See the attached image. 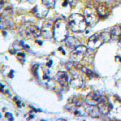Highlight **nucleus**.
I'll return each mask as SVG.
<instances>
[{"instance_id": "5", "label": "nucleus", "mask_w": 121, "mask_h": 121, "mask_svg": "<svg viewBox=\"0 0 121 121\" xmlns=\"http://www.w3.org/2000/svg\"><path fill=\"white\" fill-rule=\"evenodd\" d=\"M84 17L87 24L91 27L96 25L99 18L97 10L90 7L85 9Z\"/></svg>"}, {"instance_id": "1", "label": "nucleus", "mask_w": 121, "mask_h": 121, "mask_svg": "<svg viewBox=\"0 0 121 121\" xmlns=\"http://www.w3.org/2000/svg\"><path fill=\"white\" fill-rule=\"evenodd\" d=\"M69 24L71 30L75 32H81L85 30L87 23L82 15L75 13L69 17Z\"/></svg>"}, {"instance_id": "9", "label": "nucleus", "mask_w": 121, "mask_h": 121, "mask_svg": "<svg viewBox=\"0 0 121 121\" xmlns=\"http://www.w3.org/2000/svg\"><path fill=\"white\" fill-rule=\"evenodd\" d=\"M69 8L70 5L68 0H56V1L55 7L56 10L62 15H67L69 12Z\"/></svg>"}, {"instance_id": "17", "label": "nucleus", "mask_w": 121, "mask_h": 121, "mask_svg": "<svg viewBox=\"0 0 121 121\" xmlns=\"http://www.w3.org/2000/svg\"><path fill=\"white\" fill-rule=\"evenodd\" d=\"M99 17H105L109 14V11L106 7L104 6H99L97 9Z\"/></svg>"}, {"instance_id": "19", "label": "nucleus", "mask_w": 121, "mask_h": 121, "mask_svg": "<svg viewBox=\"0 0 121 121\" xmlns=\"http://www.w3.org/2000/svg\"><path fill=\"white\" fill-rule=\"evenodd\" d=\"M55 0H42L43 5L48 9H53L56 5Z\"/></svg>"}, {"instance_id": "16", "label": "nucleus", "mask_w": 121, "mask_h": 121, "mask_svg": "<svg viewBox=\"0 0 121 121\" xmlns=\"http://www.w3.org/2000/svg\"><path fill=\"white\" fill-rule=\"evenodd\" d=\"M95 106H90L86 109V112L93 117H97L100 113L98 107Z\"/></svg>"}, {"instance_id": "10", "label": "nucleus", "mask_w": 121, "mask_h": 121, "mask_svg": "<svg viewBox=\"0 0 121 121\" xmlns=\"http://www.w3.org/2000/svg\"><path fill=\"white\" fill-rule=\"evenodd\" d=\"M102 97L99 93L97 91H92L86 97L85 99L86 103L89 106L98 105Z\"/></svg>"}, {"instance_id": "13", "label": "nucleus", "mask_w": 121, "mask_h": 121, "mask_svg": "<svg viewBox=\"0 0 121 121\" xmlns=\"http://www.w3.org/2000/svg\"><path fill=\"white\" fill-rule=\"evenodd\" d=\"M56 78L57 82L62 87H67L68 86V76L65 71L58 72L56 75Z\"/></svg>"}, {"instance_id": "6", "label": "nucleus", "mask_w": 121, "mask_h": 121, "mask_svg": "<svg viewBox=\"0 0 121 121\" xmlns=\"http://www.w3.org/2000/svg\"><path fill=\"white\" fill-rule=\"evenodd\" d=\"M87 47L83 45H80L77 47L70 53V57L71 60L75 63L81 61L87 54Z\"/></svg>"}, {"instance_id": "14", "label": "nucleus", "mask_w": 121, "mask_h": 121, "mask_svg": "<svg viewBox=\"0 0 121 121\" xmlns=\"http://www.w3.org/2000/svg\"><path fill=\"white\" fill-rule=\"evenodd\" d=\"M66 46L69 48L74 49L81 45V42L78 39L75 37H68L65 40Z\"/></svg>"}, {"instance_id": "11", "label": "nucleus", "mask_w": 121, "mask_h": 121, "mask_svg": "<svg viewBox=\"0 0 121 121\" xmlns=\"http://www.w3.org/2000/svg\"><path fill=\"white\" fill-rule=\"evenodd\" d=\"M97 105L98 107L101 114H107L110 111L111 105L109 100L106 97H102Z\"/></svg>"}, {"instance_id": "12", "label": "nucleus", "mask_w": 121, "mask_h": 121, "mask_svg": "<svg viewBox=\"0 0 121 121\" xmlns=\"http://www.w3.org/2000/svg\"><path fill=\"white\" fill-rule=\"evenodd\" d=\"M83 82V78L82 76L77 73L73 75L70 82L71 87L76 90L82 87Z\"/></svg>"}, {"instance_id": "18", "label": "nucleus", "mask_w": 121, "mask_h": 121, "mask_svg": "<svg viewBox=\"0 0 121 121\" xmlns=\"http://www.w3.org/2000/svg\"><path fill=\"white\" fill-rule=\"evenodd\" d=\"M25 46L24 42L23 41L17 40L14 42L13 47L15 50L19 51L24 49Z\"/></svg>"}, {"instance_id": "20", "label": "nucleus", "mask_w": 121, "mask_h": 121, "mask_svg": "<svg viewBox=\"0 0 121 121\" xmlns=\"http://www.w3.org/2000/svg\"><path fill=\"white\" fill-rule=\"evenodd\" d=\"M118 45L121 48V38L119 39V41H118Z\"/></svg>"}, {"instance_id": "8", "label": "nucleus", "mask_w": 121, "mask_h": 121, "mask_svg": "<svg viewBox=\"0 0 121 121\" xmlns=\"http://www.w3.org/2000/svg\"><path fill=\"white\" fill-rule=\"evenodd\" d=\"M66 108L69 112L78 117L83 116L86 112V109L83 105V104H76L69 103Z\"/></svg>"}, {"instance_id": "3", "label": "nucleus", "mask_w": 121, "mask_h": 121, "mask_svg": "<svg viewBox=\"0 0 121 121\" xmlns=\"http://www.w3.org/2000/svg\"><path fill=\"white\" fill-rule=\"evenodd\" d=\"M19 31L21 36L25 39L38 38L41 35V30L39 27L29 22L22 25Z\"/></svg>"}, {"instance_id": "2", "label": "nucleus", "mask_w": 121, "mask_h": 121, "mask_svg": "<svg viewBox=\"0 0 121 121\" xmlns=\"http://www.w3.org/2000/svg\"><path fill=\"white\" fill-rule=\"evenodd\" d=\"M69 32L66 22L62 19H58L54 23L53 37L58 42H62L68 38Z\"/></svg>"}, {"instance_id": "4", "label": "nucleus", "mask_w": 121, "mask_h": 121, "mask_svg": "<svg viewBox=\"0 0 121 121\" xmlns=\"http://www.w3.org/2000/svg\"><path fill=\"white\" fill-rule=\"evenodd\" d=\"M111 38L110 34L104 32L95 34L91 36L88 40V46L91 49L95 50L99 48L104 42L108 41Z\"/></svg>"}, {"instance_id": "7", "label": "nucleus", "mask_w": 121, "mask_h": 121, "mask_svg": "<svg viewBox=\"0 0 121 121\" xmlns=\"http://www.w3.org/2000/svg\"><path fill=\"white\" fill-rule=\"evenodd\" d=\"M54 23L51 19L44 21L42 24L41 30L42 36L47 39H51L53 36Z\"/></svg>"}, {"instance_id": "15", "label": "nucleus", "mask_w": 121, "mask_h": 121, "mask_svg": "<svg viewBox=\"0 0 121 121\" xmlns=\"http://www.w3.org/2000/svg\"><path fill=\"white\" fill-rule=\"evenodd\" d=\"M111 38L114 40L119 39L121 38V25L114 27L110 33Z\"/></svg>"}]
</instances>
